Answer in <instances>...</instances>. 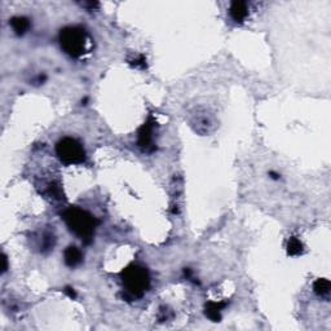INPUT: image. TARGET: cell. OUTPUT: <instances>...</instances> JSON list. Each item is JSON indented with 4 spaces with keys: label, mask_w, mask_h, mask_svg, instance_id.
Instances as JSON below:
<instances>
[{
    "label": "cell",
    "mask_w": 331,
    "mask_h": 331,
    "mask_svg": "<svg viewBox=\"0 0 331 331\" xmlns=\"http://www.w3.org/2000/svg\"><path fill=\"white\" fill-rule=\"evenodd\" d=\"M62 219L70 232L85 243L88 244L92 241L96 226L99 225V220L94 215L79 207H69L63 211Z\"/></svg>",
    "instance_id": "cell-1"
},
{
    "label": "cell",
    "mask_w": 331,
    "mask_h": 331,
    "mask_svg": "<svg viewBox=\"0 0 331 331\" xmlns=\"http://www.w3.org/2000/svg\"><path fill=\"white\" fill-rule=\"evenodd\" d=\"M61 48L72 58H80L92 49L90 34L80 26H66L61 29L58 35Z\"/></svg>",
    "instance_id": "cell-2"
},
{
    "label": "cell",
    "mask_w": 331,
    "mask_h": 331,
    "mask_svg": "<svg viewBox=\"0 0 331 331\" xmlns=\"http://www.w3.org/2000/svg\"><path fill=\"white\" fill-rule=\"evenodd\" d=\"M122 282L126 287L127 296L132 300L139 299L150 287V276L148 269L139 264H131L121 273Z\"/></svg>",
    "instance_id": "cell-3"
},
{
    "label": "cell",
    "mask_w": 331,
    "mask_h": 331,
    "mask_svg": "<svg viewBox=\"0 0 331 331\" xmlns=\"http://www.w3.org/2000/svg\"><path fill=\"white\" fill-rule=\"evenodd\" d=\"M56 154L63 164H81L87 159L85 148L74 137H62L56 144Z\"/></svg>",
    "instance_id": "cell-4"
},
{
    "label": "cell",
    "mask_w": 331,
    "mask_h": 331,
    "mask_svg": "<svg viewBox=\"0 0 331 331\" xmlns=\"http://www.w3.org/2000/svg\"><path fill=\"white\" fill-rule=\"evenodd\" d=\"M155 127H157V122L154 121L153 117H150L139 130L137 145L142 151L151 153L155 149V145H154V130H155Z\"/></svg>",
    "instance_id": "cell-5"
},
{
    "label": "cell",
    "mask_w": 331,
    "mask_h": 331,
    "mask_svg": "<svg viewBox=\"0 0 331 331\" xmlns=\"http://www.w3.org/2000/svg\"><path fill=\"white\" fill-rule=\"evenodd\" d=\"M229 15L233 18V21L242 24L249 16V6L244 2H233L229 8Z\"/></svg>",
    "instance_id": "cell-6"
},
{
    "label": "cell",
    "mask_w": 331,
    "mask_h": 331,
    "mask_svg": "<svg viewBox=\"0 0 331 331\" xmlns=\"http://www.w3.org/2000/svg\"><path fill=\"white\" fill-rule=\"evenodd\" d=\"M63 262L69 268H75L83 262V254L75 246H69L63 251Z\"/></svg>",
    "instance_id": "cell-7"
},
{
    "label": "cell",
    "mask_w": 331,
    "mask_h": 331,
    "mask_svg": "<svg viewBox=\"0 0 331 331\" xmlns=\"http://www.w3.org/2000/svg\"><path fill=\"white\" fill-rule=\"evenodd\" d=\"M226 307L225 301H221V303H216V301H210L206 304L205 308V313L211 321L214 322H219L221 319V310Z\"/></svg>",
    "instance_id": "cell-8"
},
{
    "label": "cell",
    "mask_w": 331,
    "mask_h": 331,
    "mask_svg": "<svg viewBox=\"0 0 331 331\" xmlns=\"http://www.w3.org/2000/svg\"><path fill=\"white\" fill-rule=\"evenodd\" d=\"M9 25L12 26L13 31H15L17 35H24V34H26L27 30H29L31 26L30 20L27 17H24V16L13 17L12 20L9 21Z\"/></svg>",
    "instance_id": "cell-9"
},
{
    "label": "cell",
    "mask_w": 331,
    "mask_h": 331,
    "mask_svg": "<svg viewBox=\"0 0 331 331\" xmlns=\"http://www.w3.org/2000/svg\"><path fill=\"white\" fill-rule=\"evenodd\" d=\"M286 249L290 256H299L303 254V243L298 237H290Z\"/></svg>",
    "instance_id": "cell-10"
},
{
    "label": "cell",
    "mask_w": 331,
    "mask_h": 331,
    "mask_svg": "<svg viewBox=\"0 0 331 331\" xmlns=\"http://www.w3.org/2000/svg\"><path fill=\"white\" fill-rule=\"evenodd\" d=\"M330 281L326 280V278H319L316 282L313 283V291L316 295L318 296H326L328 295L330 292Z\"/></svg>",
    "instance_id": "cell-11"
},
{
    "label": "cell",
    "mask_w": 331,
    "mask_h": 331,
    "mask_svg": "<svg viewBox=\"0 0 331 331\" xmlns=\"http://www.w3.org/2000/svg\"><path fill=\"white\" fill-rule=\"evenodd\" d=\"M130 63L132 66L137 67V69H145V67H146V58H145L142 54H140V56H137L135 60L131 61Z\"/></svg>",
    "instance_id": "cell-12"
},
{
    "label": "cell",
    "mask_w": 331,
    "mask_h": 331,
    "mask_svg": "<svg viewBox=\"0 0 331 331\" xmlns=\"http://www.w3.org/2000/svg\"><path fill=\"white\" fill-rule=\"evenodd\" d=\"M63 291H65V294H66V295H69L71 299H75L76 298L75 291H74V289H71V287H66V289L63 290Z\"/></svg>",
    "instance_id": "cell-13"
},
{
    "label": "cell",
    "mask_w": 331,
    "mask_h": 331,
    "mask_svg": "<svg viewBox=\"0 0 331 331\" xmlns=\"http://www.w3.org/2000/svg\"><path fill=\"white\" fill-rule=\"evenodd\" d=\"M7 269H8V260H7V256L3 255V273L7 272Z\"/></svg>",
    "instance_id": "cell-14"
},
{
    "label": "cell",
    "mask_w": 331,
    "mask_h": 331,
    "mask_svg": "<svg viewBox=\"0 0 331 331\" xmlns=\"http://www.w3.org/2000/svg\"><path fill=\"white\" fill-rule=\"evenodd\" d=\"M269 175H271L272 179H274V180H278V179H280V175L276 174V172H269Z\"/></svg>",
    "instance_id": "cell-15"
}]
</instances>
